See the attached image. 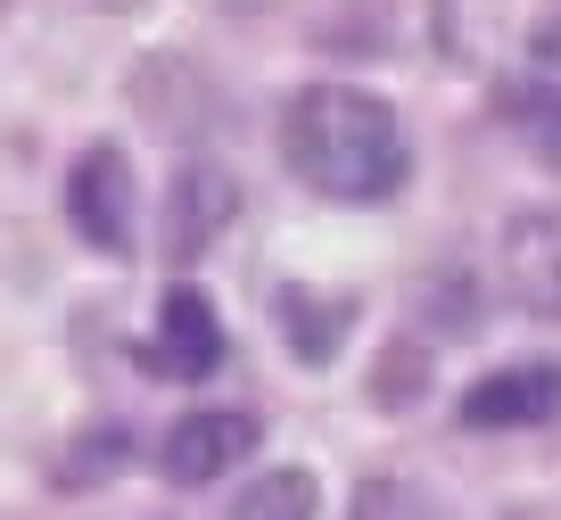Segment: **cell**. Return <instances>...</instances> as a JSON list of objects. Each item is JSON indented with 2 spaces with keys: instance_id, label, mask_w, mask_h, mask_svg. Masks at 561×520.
<instances>
[{
  "instance_id": "obj_2",
  "label": "cell",
  "mask_w": 561,
  "mask_h": 520,
  "mask_svg": "<svg viewBox=\"0 0 561 520\" xmlns=\"http://www.w3.org/2000/svg\"><path fill=\"white\" fill-rule=\"evenodd\" d=\"M67 224L83 231L100 257H124V248H133V157H124L116 140H100V149L75 157V173H67Z\"/></svg>"
},
{
  "instance_id": "obj_8",
  "label": "cell",
  "mask_w": 561,
  "mask_h": 520,
  "mask_svg": "<svg viewBox=\"0 0 561 520\" xmlns=\"http://www.w3.org/2000/svg\"><path fill=\"white\" fill-rule=\"evenodd\" d=\"M495 108H504L512 140H520L537 166L561 173V83H553V75H512V83L495 91Z\"/></svg>"
},
{
  "instance_id": "obj_6",
  "label": "cell",
  "mask_w": 561,
  "mask_h": 520,
  "mask_svg": "<svg viewBox=\"0 0 561 520\" xmlns=\"http://www.w3.org/2000/svg\"><path fill=\"white\" fill-rule=\"evenodd\" d=\"M231 215H240V182L224 166H207V157H191L174 173V199H165V257H198Z\"/></svg>"
},
{
  "instance_id": "obj_3",
  "label": "cell",
  "mask_w": 561,
  "mask_h": 520,
  "mask_svg": "<svg viewBox=\"0 0 561 520\" xmlns=\"http://www.w3.org/2000/svg\"><path fill=\"white\" fill-rule=\"evenodd\" d=\"M462 421L471 430H537V421H561V364H504L488 381H471Z\"/></svg>"
},
{
  "instance_id": "obj_1",
  "label": "cell",
  "mask_w": 561,
  "mask_h": 520,
  "mask_svg": "<svg viewBox=\"0 0 561 520\" xmlns=\"http://www.w3.org/2000/svg\"><path fill=\"white\" fill-rule=\"evenodd\" d=\"M280 157H289V173L306 191L339 199V207H380L413 173L397 108L364 83H306L280 108Z\"/></svg>"
},
{
  "instance_id": "obj_11",
  "label": "cell",
  "mask_w": 561,
  "mask_h": 520,
  "mask_svg": "<svg viewBox=\"0 0 561 520\" xmlns=\"http://www.w3.org/2000/svg\"><path fill=\"white\" fill-rule=\"evenodd\" d=\"M355 520H446L421 487H397V479H371L355 487Z\"/></svg>"
},
{
  "instance_id": "obj_5",
  "label": "cell",
  "mask_w": 561,
  "mask_h": 520,
  "mask_svg": "<svg viewBox=\"0 0 561 520\" xmlns=\"http://www.w3.org/2000/svg\"><path fill=\"white\" fill-rule=\"evenodd\" d=\"M158 364L174 381H215V364H224V314L191 281H174L165 306H158Z\"/></svg>"
},
{
  "instance_id": "obj_4",
  "label": "cell",
  "mask_w": 561,
  "mask_h": 520,
  "mask_svg": "<svg viewBox=\"0 0 561 520\" xmlns=\"http://www.w3.org/2000/svg\"><path fill=\"white\" fill-rule=\"evenodd\" d=\"M256 454V414H191V421H174L165 430V479L174 487H207V479H224L231 463H248Z\"/></svg>"
},
{
  "instance_id": "obj_7",
  "label": "cell",
  "mask_w": 561,
  "mask_h": 520,
  "mask_svg": "<svg viewBox=\"0 0 561 520\" xmlns=\"http://www.w3.org/2000/svg\"><path fill=\"white\" fill-rule=\"evenodd\" d=\"M504 290L537 314H561V207H537L504 231Z\"/></svg>"
},
{
  "instance_id": "obj_9",
  "label": "cell",
  "mask_w": 561,
  "mask_h": 520,
  "mask_svg": "<svg viewBox=\"0 0 561 520\" xmlns=\"http://www.w3.org/2000/svg\"><path fill=\"white\" fill-rule=\"evenodd\" d=\"M347 323H355L347 297H314L306 281H298V290H280V339H289L298 364H331L339 339H347Z\"/></svg>"
},
{
  "instance_id": "obj_10",
  "label": "cell",
  "mask_w": 561,
  "mask_h": 520,
  "mask_svg": "<svg viewBox=\"0 0 561 520\" xmlns=\"http://www.w3.org/2000/svg\"><path fill=\"white\" fill-rule=\"evenodd\" d=\"M314 512H322V479L314 471H264V479L240 496L231 520H314Z\"/></svg>"
}]
</instances>
